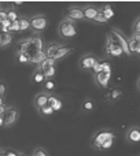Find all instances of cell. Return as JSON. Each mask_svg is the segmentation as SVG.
Wrapping results in <instances>:
<instances>
[{"instance_id":"44dd1931","label":"cell","mask_w":140,"mask_h":156,"mask_svg":"<svg viewBox=\"0 0 140 156\" xmlns=\"http://www.w3.org/2000/svg\"><path fill=\"white\" fill-rule=\"evenodd\" d=\"M19 26H21V32H26L30 29V19L26 16H21L19 18Z\"/></svg>"},{"instance_id":"f546056e","label":"cell","mask_w":140,"mask_h":156,"mask_svg":"<svg viewBox=\"0 0 140 156\" xmlns=\"http://www.w3.org/2000/svg\"><path fill=\"white\" fill-rule=\"evenodd\" d=\"M21 32V26H19V19L18 21H14L13 23H11V27H10V33H18Z\"/></svg>"},{"instance_id":"4316f807","label":"cell","mask_w":140,"mask_h":156,"mask_svg":"<svg viewBox=\"0 0 140 156\" xmlns=\"http://www.w3.org/2000/svg\"><path fill=\"white\" fill-rule=\"evenodd\" d=\"M114 141H116V138H111V140H107L106 143H103L102 145L99 147V149H98V151H109V149H110L111 147L114 145Z\"/></svg>"},{"instance_id":"83f0119b","label":"cell","mask_w":140,"mask_h":156,"mask_svg":"<svg viewBox=\"0 0 140 156\" xmlns=\"http://www.w3.org/2000/svg\"><path fill=\"white\" fill-rule=\"evenodd\" d=\"M32 156H50V155L47 152V149H44L43 147H37V148L33 149Z\"/></svg>"},{"instance_id":"4fadbf2b","label":"cell","mask_w":140,"mask_h":156,"mask_svg":"<svg viewBox=\"0 0 140 156\" xmlns=\"http://www.w3.org/2000/svg\"><path fill=\"white\" fill-rule=\"evenodd\" d=\"M61 47L62 45L58 43H50L44 47V54H46V56L48 58V59H55V56H57Z\"/></svg>"},{"instance_id":"5bb4252c","label":"cell","mask_w":140,"mask_h":156,"mask_svg":"<svg viewBox=\"0 0 140 156\" xmlns=\"http://www.w3.org/2000/svg\"><path fill=\"white\" fill-rule=\"evenodd\" d=\"M14 41V34L13 33H4L0 32V48L4 49L7 47H10Z\"/></svg>"},{"instance_id":"9c48e42d","label":"cell","mask_w":140,"mask_h":156,"mask_svg":"<svg viewBox=\"0 0 140 156\" xmlns=\"http://www.w3.org/2000/svg\"><path fill=\"white\" fill-rule=\"evenodd\" d=\"M111 74L113 73H98V74H94V82L96 83L99 88L107 89L109 83H110V80H111Z\"/></svg>"},{"instance_id":"8fae6325","label":"cell","mask_w":140,"mask_h":156,"mask_svg":"<svg viewBox=\"0 0 140 156\" xmlns=\"http://www.w3.org/2000/svg\"><path fill=\"white\" fill-rule=\"evenodd\" d=\"M128 45H129L131 54L140 55V34L133 33V34L128 38Z\"/></svg>"},{"instance_id":"3957f363","label":"cell","mask_w":140,"mask_h":156,"mask_svg":"<svg viewBox=\"0 0 140 156\" xmlns=\"http://www.w3.org/2000/svg\"><path fill=\"white\" fill-rule=\"evenodd\" d=\"M110 36L116 40V43L121 47V49L124 51V55H127V56H132V54H131V51H129V45H128V38L125 37V34L121 32V30L117 29V27H111Z\"/></svg>"},{"instance_id":"d4e9b609","label":"cell","mask_w":140,"mask_h":156,"mask_svg":"<svg viewBox=\"0 0 140 156\" xmlns=\"http://www.w3.org/2000/svg\"><path fill=\"white\" fill-rule=\"evenodd\" d=\"M39 112H40V115H43V116H50V115H52V114H54L55 111L52 110L51 105L47 104L46 107H43L41 110H39Z\"/></svg>"},{"instance_id":"60d3db41","label":"cell","mask_w":140,"mask_h":156,"mask_svg":"<svg viewBox=\"0 0 140 156\" xmlns=\"http://www.w3.org/2000/svg\"><path fill=\"white\" fill-rule=\"evenodd\" d=\"M21 156H26V155H24V154H22V155H21Z\"/></svg>"},{"instance_id":"7a4b0ae2","label":"cell","mask_w":140,"mask_h":156,"mask_svg":"<svg viewBox=\"0 0 140 156\" xmlns=\"http://www.w3.org/2000/svg\"><path fill=\"white\" fill-rule=\"evenodd\" d=\"M111 138H116V133L110 129H100L98 130L96 133H94L91 138V144L95 149H99V147L102 145L103 143H106L107 140H111Z\"/></svg>"},{"instance_id":"74e56055","label":"cell","mask_w":140,"mask_h":156,"mask_svg":"<svg viewBox=\"0 0 140 156\" xmlns=\"http://www.w3.org/2000/svg\"><path fill=\"white\" fill-rule=\"evenodd\" d=\"M2 105H6V97L4 96H0V107Z\"/></svg>"},{"instance_id":"d590c367","label":"cell","mask_w":140,"mask_h":156,"mask_svg":"<svg viewBox=\"0 0 140 156\" xmlns=\"http://www.w3.org/2000/svg\"><path fill=\"white\" fill-rule=\"evenodd\" d=\"M6 92H7V85L0 81V96H6Z\"/></svg>"},{"instance_id":"9a60e30c","label":"cell","mask_w":140,"mask_h":156,"mask_svg":"<svg viewBox=\"0 0 140 156\" xmlns=\"http://www.w3.org/2000/svg\"><path fill=\"white\" fill-rule=\"evenodd\" d=\"M48 105H51L52 107V110L57 112V111H59V110H62V107H63V103H62V100L59 99V97H57L55 94H50V97H48Z\"/></svg>"},{"instance_id":"5b68a950","label":"cell","mask_w":140,"mask_h":156,"mask_svg":"<svg viewBox=\"0 0 140 156\" xmlns=\"http://www.w3.org/2000/svg\"><path fill=\"white\" fill-rule=\"evenodd\" d=\"M30 19V29L33 30V33L35 34H40L43 30H46L47 25H48V19H47L46 15H41V14H39V15H33Z\"/></svg>"},{"instance_id":"f1b7e54d","label":"cell","mask_w":140,"mask_h":156,"mask_svg":"<svg viewBox=\"0 0 140 156\" xmlns=\"http://www.w3.org/2000/svg\"><path fill=\"white\" fill-rule=\"evenodd\" d=\"M83 107H84V110H85V111H92V110H94V107H95L94 100L85 99V100H84V103H83Z\"/></svg>"},{"instance_id":"ac0fdd59","label":"cell","mask_w":140,"mask_h":156,"mask_svg":"<svg viewBox=\"0 0 140 156\" xmlns=\"http://www.w3.org/2000/svg\"><path fill=\"white\" fill-rule=\"evenodd\" d=\"M74 51L73 48H69V47H66V45H62L59 48V51H58V54H57V56H55V62H59V60H62L63 58H66L69 54H72V52Z\"/></svg>"},{"instance_id":"8992f818","label":"cell","mask_w":140,"mask_h":156,"mask_svg":"<svg viewBox=\"0 0 140 156\" xmlns=\"http://www.w3.org/2000/svg\"><path fill=\"white\" fill-rule=\"evenodd\" d=\"M66 16L65 18H69L72 21H84V12H83V7H77V5H72V7H68L65 11Z\"/></svg>"},{"instance_id":"7c38bea8","label":"cell","mask_w":140,"mask_h":156,"mask_svg":"<svg viewBox=\"0 0 140 156\" xmlns=\"http://www.w3.org/2000/svg\"><path fill=\"white\" fill-rule=\"evenodd\" d=\"M83 12H84V18H85V21L94 22L95 18H96V15L99 14V7H95V5H84Z\"/></svg>"},{"instance_id":"484cf974","label":"cell","mask_w":140,"mask_h":156,"mask_svg":"<svg viewBox=\"0 0 140 156\" xmlns=\"http://www.w3.org/2000/svg\"><path fill=\"white\" fill-rule=\"evenodd\" d=\"M17 58H18L19 63H30V56L24 52H17Z\"/></svg>"},{"instance_id":"2e32d148","label":"cell","mask_w":140,"mask_h":156,"mask_svg":"<svg viewBox=\"0 0 140 156\" xmlns=\"http://www.w3.org/2000/svg\"><path fill=\"white\" fill-rule=\"evenodd\" d=\"M122 96V90L120 88H111L109 92H106V100L107 101H116Z\"/></svg>"},{"instance_id":"cb8c5ba5","label":"cell","mask_w":140,"mask_h":156,"mask_svg":"<svg viewBox=\"0 0 140 156\" xmlns=\"http://www.w3.org/2000/svg\"><path fill=\"white\" fill-rule=\"evenodd\" d=\"M43 88H44V92L51 93V92L55 89V82L52 80H46V82L43 83Z\"/></svg>"},{"instance_id":"7402d4cb","label":"cell","mask_w":140,"mask_h":156,"mask_svg":"<svg viewBox=\"0 0 140 156\" xmlns=\"http://www.w3.org/2000/svg\"><path fill=\"white\" fill-rule=\"evenodd\" d=\"M113 44H114V40L110 34L107 36L106 38V43H105V52H106V56H110V52H111V48H113Z\"/></svg>"},{"instance_id":"d6986e66","label":"cell","mask_w":140,"mask_h":156,"mask_svg":"<svg viewBox=\"0 0 140 156\" xmlns=\"http://www.w3.org/2000/svg\"><path fill=\"white\" fill-rule=\"evenodd\" d=\"M99 10H100V12L103 14V16H105L107 21H110V19L113 18L114 15H116V12H114V10H113V7H111V4H105V5H102Z\"/></svg>"},{"instance_id":"6da1fadb","label":"cell","mask_w":140,"mask_h":156,"mask_svg":"<svg viewBox=\"0 0 140 156\" xmlns=\"http://www.w3.org/2000/svg\"><path fill=\"white\" fill-rule=\"evenodd\" d=\"M58 33H59L61 37L63 38H73L77 36V26H76V22L72 21L69 18H63L59 22V26H58Z\"/></svg>"},{"instance_id":"ffe728a7","label":"cell","mask_w":140,"mask_h":156,"mask_svg":"<svg viewBox=\"0 0 140 156\" xmlns=\"http://www.w3.org/2000/svg\"><path fill=\"white\" fill-rule=\"evenodd\" d=\"M55 63H57V62H55V60H54V59H48V58H47V59H46V60H44V62H43V63H41V65H39V66H37V67H39V69H40V70H43V71H44V73H46V71H47V70H48V69L54 67V66H55Z\"/></svg>"},{"instance_id":"8d00e7d4","label":"cell","mask_w":140,"mask_h":156,"mask_svg":"<svg viewBox=\"0 0 140 156\" xmlns=\"http://www.w3.org/2000/svg\"><path fill=\"white\" fill-rule=\"evenodd\" d=\"M22 154L19 152H15V151H6V156H21Z\"/></svg>"},{"instance_id":"ba28073f","label":"cell","mask_w":140,"mask_h":156,"mask_svg":"<svg viewBox=\"0 0 140 156\" xmlns=\"http://www.w3.org/2000/svg\"><path fill=\"white\" fill-rule=\"evenodd\" d=\"M96 56H94L92 54H85L80 58V62H78V66H80L81 70H92L95 62H96Z\"/></svg>"},{"instance_id":"52a82bcc","label":"cell","mask_w":140,"mask_h":156,"mask_svg":"<svg viewBox=\"0 0 140 156\" xmlns=\"http://www.w3.org/2000/svg\"><path fill=\"white\" fill-rule=\"evenodd\" d=\"M125 140L128 144L140 143V126H131L125 133Z\"/></svg>"},{"instance_id":"603a6c76","label":"cell","mask_w":140,"mask_h":156,"mask_svg":"<svg viewBox=\"0 0 140 156\" xmlns=\"http://www.w3.org/2000/svg\"><path fill=\"white\" fill-rule=\"evenodd\" d=\"M7 19H8V21H11V22H14V21H18V19H19L18 12H17V11L14 10L13 7H11V8H8V10H7Z\"/></svg>"},{"instance_id":"d6a6232c","label":"cell","mask_w":140,"mask_h":156,"mask_svg":"<svg viewBox=\"0 0 140 156\" xmlns=\"http://www.w3.org/2000/svg\"><path fill=\"white\" fill-rule=\"evenodd\" d=\"M132 29H133V33H136V34H140V16H138V18H136V21L133 22Z\"/></svg>"},{"instance_id":"1f68e13d","label":"cell","mask_w":140,"mask_h":156,"mask_svg":"<svg viewBox=\"0 0 140 156\" xmlns=\"http://www.w3.org/2000/svg\"><path fill=\"white\" fill-rule=\"evenodd\" d=\"M55 73H57V70H55V66L54 67H51V69H48V70L46 71V80H52V78L55 77Z\"/></svg>"},{"instance_id":"836d02e7","label":"cell","mask_w":140,"mask_h":156,"mask_svg":"<svg viewBox=\"0 0 140 156\" xmlns=\"http://www.w3.org/2000/svg\"><path fill=\"white\" fill-rule=\"evenodd\" d=\"M94 22H96V23H107V19L105 18V16H103V14L100 12V10H99V14H98L96 15V18H95V21Z\"/></svg>"},{"instance_id":"4dcf8cb0","label":"cell","mask_w":140,"mask_h":156,"mask_svg":"<svg viewBox=\"0 0 140 156\" xmlns=\"http://www.w3.org/2000/svg\"><path fill=\"white\" fill-rule=\"evenodd\" d=\"M100 69H102V73H111V63L110 62H102Z\"/></svg>"},{"instance_id":"f35d334b","label":"cell","mask_w":140,"mask_h":156,"mask_svg":"<svg viewBox=\"0 0 140 156\" xmlns=\"http://www.w3.org/2000/svg\"><path fill=\"white\" fill-rule=\"evenodd\" d=\"M136 88H138V90L140 92V77L138 78V81H136Z\"/></svg>"},{"instance_id":"e0dca14e","label":"cell","mask_w":140,"mask_h":156,"mask_svg":"<svg viewBox=\"0 0 140 156\" xmlns=\"http://www.w3.org/2000/svg\"><path fill=\"white\" fill-rule=\"evenodd\" d=\"M32 81L35 83H44L46 82V74L43 70H40L39 67H36L32 73Z\"/></svg>"},{"instance_id":"e575fe53","label":"cell","mask_w":140,"mask_h":156,"mask_svg":"<svg viewBox=\"0 0 140 156\" xmlns=\"http://www.w3.org/2000/svg\"><path fill=\"white\" fill-rule=\"evenodd\" d=\"M100 65H102V62H100V60H96V62H95L94 67H92V71H94V74L102 73V69H100Z\"/></svg>"},{"instance_id":"277c9868","label":"cell","mask_w":140,"mask_h":156,"mask_svg":"<svg viewBox=\"0 0 140 156\" xmlns=\"http://www.w3.org/2000/svg\"><path fill=\"white\" fill-rule=\"evenodd\" d=\"M3 121H4V127H11L18 122L19 119V110L14 105H7L6 111L3 112Z\"/></svg>"},{"instance_id":"30bf717a","label":"cell","mask_w":140,"mask_h":156,"mask_svg":"<svg viewBox=\"0 0 140 156\" xmlns=\"http://www.w3.org/2000/svg\"><path fill=\"white\" fill-rule=\"evenodd\" d=\"M50 94L51 93H48V92H39L35 96V99H33V105H35V108L36 110H41L43 107H46L47 104H48V97H50Z\"/></svg>"},{"instance_id":"ab89813d","label":"cell","mask_w":140,"mask_h":156,"mask_svg":"<svg viewBox=\"0 0 140 156\" xmlns=\"http://www.w3.org/2000/svg\"><path fill=\"white\" fill-rule=\"evenodd\" d=\"M4 154H6V151H4V149H3V148H2V147H0V156H3Z\"/></svg>"}]
</instances>
